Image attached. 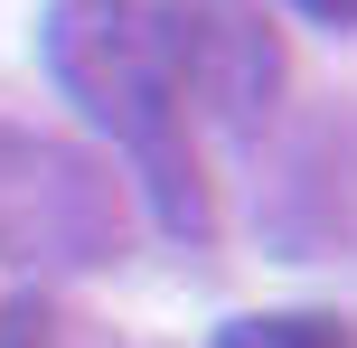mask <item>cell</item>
<instances>
[{
	"instance_id": "cell-1",
	"label": "cell",
	"mask_w": 357,
	"mask_h": 348,
	"mask_svg": "<svg viewBox=\"0 0 357 348\" xmlns=\"http://www.w3.org/2000/svg\"><path fill=\"white\" fill-rule=\"evenodd\" d=\"M47 75L142 160L151 198H160L169 236H207V188H197V151H188V94L169 66V29L151 0H56L47 29Z\"/></svg>"
},
{
	"instance_id": "cell-2",
	"label": "cell",
	"mask_w": 357,
	"mask_h": 348,
	"mask_svg": "<svg viewBox=\"0 0 357 348\" xmlns=\"http://www.w3.org/2000/svg\"><path fill=\"white\" fill-rule=\"evenodd\" d=\"M169 29V66H178V94H197L207 113L245 123V113L273 104L282 85V38L254 0H151Z\"/></svg>"
},
{
	"instance_id": "cell-3",
	"label": "cell",
	"mask_w": 357,
	"mask_h": 348,
	"mask_svg": "<svg viewBox=\"0 0 357 348\" xmlns=\"http://www.w3.org/2000/svg\"><path fill=\"white\" fill-rule=\"evenodd\" d=\"M216 348H357V339H348V320L273 311V320H235V330H216Z\"/></svg>"
},
{
	"instance_id": "cell-4",
	"label": "cell",
	"mask_w": 357,
	"mask_h": 348,
	"mask_svg": "<svg viewBox=\"0 0 357 348\" xmlns=\"http://www.w3.org/2000/svg\"><path fill=\"white\" fill-rule=\"evenodd\" d=\"M291 10H310V19H329V29H357V0H291Z\"/></svg>"
}]
</instances>
